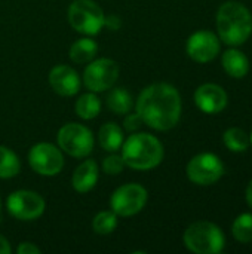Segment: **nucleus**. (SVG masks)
<instances>
[{
  "label": "nucleus",
  "instance_id": "8",
  "mask_svg": "<svg viewBox=\"0 0 252 254\" xmlns=\"http://www.w3.org/2000/svg\"><path fill=\"white\" fill-rule=\"evenodd\" d=\"M147 204V190L144 186L137 183H128L117 188L111 198L110 207L117 217H131L138 214Z\"/></svg>",
  "mask_w": 252,
  "mask_h": 254
},
{
  "label": "nucleus",
  "instance_id": "19",
  "mask_svg": "<svg viewBox=\"0 0 252 254\" xmlns=\"http://www.w3.org/2000/svg\"><path fill=\"white\" fill-rule=\"evenodd\" d=\"M107 107L114 113V115H126L132 109V95L125 89V88H113L107 98Z\"/></svg>",
  "mask_w": 252,
  "mask_h": 254
},
{
  "label": "nucleus",
  "instance_id": "3",
  "mask_svg": "<svg viewBox=\"0 0 252 254\" xmlns=\"http://www.w3.org/2000/svg\"><path fill=\"white\" fill-rule=\"evenodd\" d=\"M120 149L125 165L137 171L156 168L165 155L160 140L147 132H132Z\"/></svg>",
  "mask_w": 252,
  "mask_h": 254
},
{
  "label": "nucleus",
  "instance_id": "11",
  "mask_svg": "<svg viewBox=\"0 0 252 254\" xmlns=\"http://www.w3.org/2000/svg\"><path fill=\"white\" fill-rule=\"evenodd\" d=\"M6 207L15 219L33 222L45 213V199L33 190H16L7 196Z\"/></svg>",
  "mask_w": 252,
  "mask_h": 254
},
{
  "label": "nucleus",
  "instance_id": "17",
  "mask_svg": "<svg viewBox=\"0 0 252 254\" xmlns=\"http://www.w3.org/2000/svg\"><path fill=\"white\" fill-rule=\"evenodd\" d=\"M98 143L104 150L116 153L123 144V131L114 122L104 124L98 132Z\"/></svg>",
  "mask_w": 252,
  "mask_h": 254
},
{
  "label": "nucleus",
  "instance_id": "32",
  "mask_svg": "<svg viewBox=\"0 0 252 254\" xmlns=\"http://www.w3.org/2000/svg\"><path fill=\"white\" fill-rule=\"evenodd\" d=\"M0 211H1V202H0Z\"/></svg>",
  "mask_w": 252,
  "mask_h": 254
},
{
  "label": "nucleus",
  "instance_id": "23",
  "mask_svg": "<svg viewBox=\"0 0 252 254\" xmlns=\"http://www.w3.org/2000/svg\"><path fill=\"white\" fill-rule=\"evenodd\" d=\"M223 141L230 152H245L250 144V137L241 128H229L223 135Z\"/></svg>",
  "mask_w": 252,
  "mask_h": 254
},
{
  "label": "nucleus",
  "instance_id": "27",
  "mask_svg": "<svg viewBox=\"0 0 252 254\" xmlns=\"http://www.w3.org/2000/svg\"><path fill=\"white\" fill-rule=\"evenodd\" d=\"M42 252L37 246H34L33 243H21L16 249L18 254H39Z\"/></svg>",
  "mask_w": 252,
  "mask_h": 254
},
{
  "label": "nucleus",
  "instance_id": "13",
  "mask_svg": "<svg viewBox=\"0 0 252 254\" xmlns=\"http://www.w3.org/2000/svg\"><path fill=\"white\" fill-rule=\"evenodd\" d=\"M195 104L206 115H217L227 106V92L217 83H203L195 91Z\"/></svg>",
  "mask_w": 252,
  "mask_h": 254
},
{
  "label": "nucleus",
  "instance_id": "7",
  "mask_svg": "<svg viewBox=\"0 0 252 254\" xmlns=\"http://www.w3.org/2000/svg\"><path fill=\"white\" fill-rule=\"evenodd\" d=\"M120 68L110 58L92 60L83 71V83L91 92H104L111 89L117 82Z\"/></svg>",
  "mask_w": 252,
  "mask_h": 254
},
{
  "label": "nucleus",
  "instance_id": "12",
  "mask_svg": "<svg viewBox=\"0 0 252 254\" xmlns=\"http://www.w3.org/2000/svg\"><path fill=\"white\" fill-rule=\"evenodd\" d=\"M187 55L196 63H209L220 52V37L212 31L201 30L193 33L186 45Z\"/></svg>",
  "mask_w": 252,
  "mask_h": 254
},
{
  "label": "nucleus",
  "instance_id": "25",
  "mask_svg": "<svg viewBox=\"0 0 252 254\" xmlns=\"http://www.w3.org/2000/svg\"><path fill=\"white\" fill-rule=\"evenodd\" d=\"M125 162L122 159V156L119 155H108L107 158H104L102 161V170L105 174H110V176H117L123 171L125 168Z\"/></svg>",
  "mask_w": 252,
  "mask_h": 254
},
{
  "label": "nucleus",
  "instance_id": "10",
  "mask_svg": "<svg viewBox=\"0 0 252 254\" xmlns=\"http://www.w3.org/2000/svg\"><path fill=\"white\" fill-rule=\"evenodd\" d=\"M28 164L40 176H56L64 167L62 150L50 143H37L28 152Z\"/></svg>",
  "mask_w": 252,
  "mask_h": 254
},
{
  "label": "nucleus",
  "instance_id": "28",
  "mask_svg": "<svg viewBox=\"0 0 252 254\" xmlns=\"http://www.w3.org/2000/svg\"><path fill=\"white\" fill-rule=\"evenodd\" d=\"M120 25H122V21H120V18L116 16V15H108V16H105V19H104V27H108L110 30H119Z\"/></svg>",
  "mask_w": 252,
  "mask_h": 254
},
{
  "label": "nucleus",
  "instance_id": "9",
  "mask_svg": "<svg viewBox=\"0 0 252 254\" xmlns=\"http://www.w3.org/2000/svg\"><path fill=\"white\" fill-rule=\"evenodd\" d=\"M187 177L192 183L199 186H209L217 183L224 174L223 161L214 153H199L187 164Z\"/></svg>",
  "mask_w": 252,
  "mask_h": 254
},
{
  "label": "nucleus",
  "instance_id": "15",
  "mask_svg": "<svg viewBox=\"0 0 252 254\" xmlns=\"http://www.w3.org/2000/svg\"><path fill=\"white\" fill-rule=\"evenodd\" d=\"M98 165L95 161L92 159H86L83 161L76 171L73 173L71 177V185L74 188V190H77L79 193H86L89 190H92L98 182Z\"/></svg>",
  "mask_w": 252,
  "mask_h": 254
},
{
  "label": "nucleus",
  "instance_id": "18",
  "mask_svg": "<svg viewBox=\"0 0 252 254\" xmlns=\"http://www.w3.org/2000/svg\"><path fill=\"white\" fill-rule=\"evenodd\" d=\"M97 52H98L97 42L89 37H83L71 45L68 57L76 64H88L95 58Z\"/></svg>",
  "mask_w": 252,
  "mask_h": 254
},
{
  "label": "nucleus",
  "instance_id": "5",
  "mask_svg": "<svg viewBox=\"0 0 252 254\" xmlns=\"http://www.w3.org/2000/svg\"><path fill=\"white\" fill-rule=\"evenodd\" d=\"M68 22L70 25L85 36H95L104 27L105 15L98 3L94 0H74L68 6Z\"/></svg>",
  "mask_w": 252,
  "mask_h": 254
},
{
  "label": "nucleus",
  "instance_id": "24",
  "mask_svg": "<svg viewBox=\"0 0 252 254\" xmlns=\"http://www.w3.org/2000/svg\"><path fill=\"white\" fill-rule=\"evenodd\" d=\"M117 228V214L114 211H100L92 220V229L98 235H108Z\"/></svg>",
  "mask_w": 252,
  "mask_h": 254
},
{
  "label": "nucleus",
  "instance_id": "29",
  "mask_svg": "<svg viewBox=\"0 0 252 254\" xmlns=\"http://www.w3.org/2000/svg\"><path fill=\"white\" fill-rule=\"evenodd\" d=\"M10 253V246L7 243V240L0 235V254H9Z\"/></svg>",
  "mask_w": 252,
  "mask_h": 254
},
{
  "label": "nucleus",
  "instance_id": "22",
  "mask_svg": "<svg viewBox=\"0 0 252 254\" xmlns=\"http://www.w3.org/2000/svg\"><path fill=\"white\" fill-rule=\"evenodd\" d=\"M232 235L241 244H248L252 241V214H241L232 225Z\"/></svg>",
  "mask_w": 252,
  "mask_h": 254
},
{
  "label": "nucleus",
  "instance_id": "14",
  "mask_svg": "<svg viewBox=\"0 0 252 254\" xmlns=\"http://www.w3.org/2000/svg\"><path fill=\"white\" fill-rule=\"evenodd\" d=\"M49 85L61 97H73L80 89V77L70 65H55L49 71Z\"/></svg>",
  "mask_w": 252,
  "mask_h": 254
},
{
  "label": "nucleus",
  "instance_id": "16",
  "mask_svg": "<svg viewBox=\"0 0 252 254\" xmlns=\"http://www.w3.org/2000/svg\"><path fill=\"white\" fill-rule=\"evenodd\" d=\"M221 63H223L226 73L235 79H242L250 71V61H248L247 55L242 51L235 49V46L232 49H227L223 54Z\"/></svg>",
  "mask_w": 252,
  "mask_h": 254
},
{
  "label": "nucleus",
  "instance_id": "20",
  "mask_svg": "<svg viewBox=\"0 0 252 254\" xmlns=\"http://www.w3.org/2000/svg\"><path fill=\"white\" fill-rule=\"evenodd\" d=\"M76 113L79 118L85 121H91L97 118L101 112V100L95 95V92H88L79 97L76 101Z\"/></svg>",
  "mask_w": 252,
  "mask_h": 254
},
{
  "label": "nucleus",
  "instance_id": "30",
  "mask_svg": "<svg viewBox=\"0 0 252 254\" xmlns=\"http://www.w3.org/2000/svg\"><path fill=\"white\" fill-rule=\"evenodd\" d=\"M245 198H247L248 205L252 208V180L248 183V188H247V192H245Z\"/></svg>",
  "mask_w": 252,
  "mask_h": 254
},
{
  "label": "nucleus",
  "instance_id": "1",
  "mask_svg": "<svg viewBox=\"0 0 252 254\" xmlns=\"http://www.w3.org/2000/svg\"><path fill=\"white\" fill-rule=\"evenodd\" d=\"M143 122L156 129H172L181 118V97L175 86L159 82L143 89L135 104Z\"/></svg>",
  "mask_w": 252,
  "mask_h": 254
},
{
  "label": "nucleus",
  "instance_id": "31",
  "mask_svg": "<svg viewBox=\"0 0 252 254\" xmlns=\"http://www.w3.org/2000/svg\"><path fill=\"white\" fill-rule=\"evenodd\" d=\"M250 143H251V146H252V132H251V135H250Z\"/></svg>",
  "mask_w": 252,
  "mask_h": 254
},
{
  "label": "nucleus",
  "instance_id": "21",
  "mask_svg": "<svg viewBox=\"0 0 252 254\" xmlns=\"http://www.w3.org/2000/svg\"><path fill=\"white\" fill-rule=\"evenodd\" d=\"M21 171V162L16 153L0 144V179H12Z\"/></svg>",
  "mask_w": 252,
  "mask_h": 254
},
{
  "label": "nucleus",
  "instance_id": "26",
  "mask_svg": "<svg viewBox=\"0 0 252 254\" xmlns=\"http://www.w3.org/2000/svg\"><path fill=\"white\" fill-rule=\"evenodd\" d=\"M143 119L140 118V115L135 112V113H126V118L123 121V127L128 132H135L141 128L143 125Z\"/></svg>",
  "mask_w": 252,
  "mask_h": 254
},
{
  "label": "nucleus",
  "instance_id": "4",
  "mask_svg": "<svg viewBox=\"0 0 252 254\" xmlns=\"http://www.w3.org/2000/svg\"><path fill=\"white\" fill-rule=\"evenodd\" d=\"M184 246L196 254H218L224 250V232L211 222L192 223L183 235Z\"/></svg>",
  "mask_w": 252,
  "mask_h": 254
},
{
  "label": "nucleus",
  "instance_id": "2",
  "mask_svg": "<svg viewBox=\"0 0 252 254\" xmlns=\"http://www.w3.org/2000/svg\"><path fill=\"white\" fill-rule=\"evenodd\" d=\"M218 37L229 46L244 45L252 33V15L239 1H226L217 12Z\"/></svg>",
  "mask_w": 252,
  "mask_h": 254
},
{
  "label": "nucleus",
  "instance_id": "6",
  "mask_svg": "<svg viewBox=\"0 0 252 254\" xmlns=\"http://www.w3.org/2000/svg\"><path fill=\"white\" fill-rule=\"evenodd\" d=\"M58 147L70 156L85 158L94 149V134L82 124H65L59 128L56 135Z\"/></svg>",
  "mask_w": 252,
  "mask_h": 254
}]
</instances>
